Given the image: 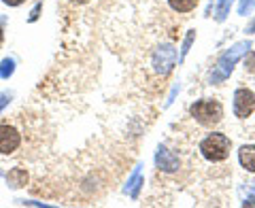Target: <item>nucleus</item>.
<instances>
[{"mask_svg": "<svg viewBox=\"0 0 255 208\" xmlns=\"http://www.w3.org/2000/svg\"><path fill=\"white\" fill-rule=\"evenodd\" d=\"M230 147H232V142L221 132H211L200 140V153L206 162H211V164L226 162L230 157Z\"/></svg>", "mask_w": 255, "mask_h": 208, "instance_id": "f257e3e1", "label": "nucleus"}, {"mask_svg": "<svg viewBox=\"0 0 255 208\" xmlns=\"http://www.w3.org/2000/svg\"><path fill=\"white\" fill-rule=\"evenodd\" d=\"M189 113H191V117H194L200 125L213 127V125H217V123L221 121V117H223V106H221L219 100L206 98V100H198L196 104H191Z\"/></svg>", "mask_w": 255, "mask_h": 208, "instance_id": "f03ea898", "label": "nucleus"}, {"mask_svg": "<svg viewBox=\"0 0 255 208\" xmlns=\"http://www.w3.org/2000/svg\"><path fill=\"white\" fill-rule=\"evenodd\" d=\"M21 147V132L13 123H0V153L13 155Z\"/></svg>", "mask_w": 255, "mask_h": 208, "instance_id": "7ed1b4c3", "label": "nucleus"}, {"mask_svg": "<svg viewBox=\"0 0 255 208\" xmlns=\"http://www.w3.org/2000/svg\"><path fill=\"white\" fill-rule=\"evenodd\" d=\"M253 110H255V94L251 90H247V87L236 90V94H234V113H236V117L247 119Z\"/></svg>", "mask_w": 255, "mask_h": 208, "instance_id": "20e7f679", "label": "nucleus"}, {"mask_svg": "<svg viewBox=\"0 0 255 208\" xmlns=\"http://www.w3.org/2000/svg\"><path fill=\"white\" fill-rule=\"evenodd\" d=\"M238 162L247 172L255 174V145H243L238 149Z\"/></svg>", "mask_w": 255, "mask_h": 208, "instance_id": "39448f33", "label": "nucleus"}, {"mask_svg": "<svg viewBox=\"0 0 255 208\" xmlns=\"http://www.w3.org/2000/svg\"><path fill=\"white\" fill-rule=\"evenodd\" d=\"M168 4H170V9L174 13H181V15H185V13H191L198 6V0H168Z\"/></svg>", "mask_w": 255, "mask_h": 208, "instance_id": "423d86ee", "label": "nucleus"}, {"mask_svg": "<svg viewBox=\"0 0 255 208\" xmlns=\"http://www.w3.org/2000/svg\"><path fill=\"white\" fill-rule=\"evenodd\" d=\"M6 181H9L11 187H23L26 185V181H28V174H26V170H21V168H15V170L9 172Z\"/></svg>", "mask_w": 255, "mask_h": 208, "instance_id": "0eeeda50", "label": "nucleus"}, {"mask_svg": "<svg viewBox=\"0 0 255 208\" xmlns=\"http://www.w3.org/2000/svg\"><path fill=\"white\" fill-rule=\"evenodd\" d=\"M245 68L247 73H255V53H247V60H245Z\"/></svg>", "mask_w": 255, "mask_h": 208, "instance_id": "6e6552de", "label": "nucleus"}, {"mask_svg": "<svg viewBox=\"0 0 255 208\" xmlns=\"http://www.w3.org/2000/svg\"><path fill=\"white\" fill-rule=\"evenodd\" d=\"M2 2H4V4H9V6H19L23 0H2Z\"/></svg>", "mask_w": 255, "mask_h": 208, "instance_id": "1a4fd4ad", "label": "nucleus"}]
</instances>
